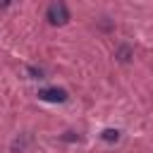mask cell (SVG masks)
I'll return each mask as SVG.
<instances>
[{
    "instance_id": "277c9868",
    "label": "cell",
    "mask_w": 153,
    "mask_h": 153,
    "mask_svg": "<svg viewBox=\"0 0 153 153\" xmlns=\"http://www.w3.org/2000/svg\"><path fill=\"white\" fill-rule=\"evenodd\" d=\"M14 0H0V10H5V7H10Z\"/></svg>"
},
{
    "instance_id": "3957f363",
    "label": "cell",
    "mask_w": 153,
    "mask_h": 153,
    "mask_svg": "<svg viewBox=\"0 0 153 153\" xmlns=\"http://www.w3.org/2000/svg\"><path fill=\"white\" fill-rule=\"evenodd\" d=\"M100 136H103V141L112 143V141H117V139H120V131H117V129H103V134H100Z\"/></svg>"
},
{
    "instance_id": "7a4b0ae2",
    "label": "cell",
    "mask_w": 153,
    "mask_h": 153,
    "mask_svg": "<svg viewBox=\"0 0 153 153\" xmlns=\"http://www.w3.org/2000/svg\"><path fill=\"white\" fill-rule=\"evenodd\" d=\"M38 98L41 100H48V103H65L67 100V91L65 88H41L38 91Z\"/></svg>"
},
{
    "instance_id": "6da1fadb",
    "label": "cell",
    "mask_w": 153,
    "mask_h": 153,
    "mask_svg": "<svg viewBox=\"0 0 153 153\" xmlns=\"http://www.w3.org/2000/svg\"><path fill=\"white\" fill-rule=\"evenodd\" d=\"M45 19L53 24V26H65L69 22V10L65 5V0H53L48 12H45Z\"/></svg>"
}]
</instances>
